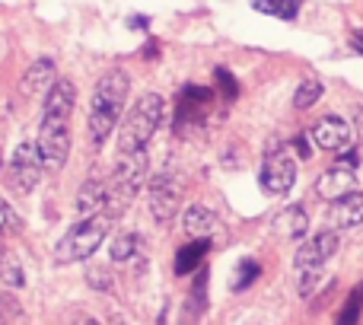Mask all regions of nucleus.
Segmentation results:
<instances>
[{"mask_svg": "<svg viewBox=\"0 0 363 325\" xmlns=\"http://www.w3.org/2000/svg\"><path fill=\"white\" fill-rule=\"evenodd\" d=\"M328 214H332V224L341 226V230L363 224V192H351L345 198L332 201V211Z\"/></svg>", "mask_w": 363, "mask_h": 325, "instance_id": "16", "label": "nucleus"}, {"mask_svg": "<svg viewBox=\"0 0 363 325\" xmlns=\"http://www.w3.org/2000/svg\"><path fill=\"white\" fill-rule=\"evenodd\" d=\"M55 61L51 57H38V61L29 64V70L23 74V80H19V89H23V96H42L48 93L51 87H55Z\"/></svg>", "mask_w": 363, "mask_h": 325, "instance_id": "12", "label": "nucleus"}, {"mask_svg": "<svg viewBox=\"0 0 363 325\" xmlns=\"http://www.w3.org/2000/svg\"><path fill=\"white\" fill-rule=\"evenodd\" d=\"M0 316H4V319H13V316H19V303L13 300V297L0 294Z\"/></svg>", "mask_w": 363, "mask_h": 325, "instance_id": "29", "label": "nucleus"}, {"mask_svg": "<svg viewBox=\"0 0 363 325\" xmlns=\"http://www.w3.org/2000/svg\"><path fill=\"white\" fill-rule=\"evenodd\" d=\"M166 115V102L160 93H144L125 115L118 131V153H138L150 147V138L160 131Z\"/></svg>", "mask_w": 363, "mask_h": 325, "instance_id": "2", "label": "nucleus"}, {"mask_svg": "<svg viewBox=\"0 0 363 325\" xmlns=\"http://www.w3.org/2000/svg\"><path fill=\"white\" fill-rule=\"evenodd\" d=\"M112 224H115V220L108 217V214H93V217H83L80 224H74L67 233H64V239L57 243L55 258L61 265L86 262V258L102 246V239L108 236Z\"/></svg>", "mask_w": 363, "mask_h": 325, "instance_id": "3", "label": "nucleus"}, {"mask_svg": "<svg viewBox=\"0 0 363 325\" xmlns=\"http://www.w3.org/2000/svg\"><path fill=\"white\" fill-rule=\"evenodd\" d=\"M182 201V182L172 172H160L150 179V211L157 224H172Z\"/></svg>", "mask_w": 363, "mask_h": 325, "instance_id": "7", "label": "nucleus"}, {"mask_svg": "<svg viewBox=\"0 0 363 325\" xmlns=\"http://www.w3.org/2000/svg\"><path fill=\"white\" fill-rule=\"evenodd\" d=\"M108 252H112V262H134V255H140V236L138 233H121V236L112 239V246H108Z\"/></svg>", "mask_w": 363, "mask_h": 325, "instance_id": "19", "label": "nucleus"}, {"mask_svg": "<svg viewBox=\"0 0 363 325\" xmlns=\"http://www.w3.org/2000/svg\"><path fill=\"white\" fill-rule=\"evenodd\" d=\"M182 230H185L191 239H207L213 230H217V214L204 204L185 207V214H182Z\"/></svg>", "mask_w": 363, "mask_h": 325, "instance_id": "15", "label": "nucleus"}, {"mask_svg": "<svg viewBox=\"0 0 363 325\" xmlns=\"http://www.w3.org/2000/svg\"><path fill=\"white\" fill-rule=\"evenodd\" d=\"M0 281H4L10 290L26 287V271H23V262H19V258L13 255V252H4V255H0Z\"/></svg>", "mask_w": 363, "mask_h": 325, "instance_id": "20", "label": "nucleus"}, {"mask_svg": "<svg viewBox=\"0 0 363 325\" xmlns=\"http://www.w3.org/2000/svg\"><path fill=\"white\" fill-rule=\"evenodd\" d=\"M338 252V233L335 230H322L315 233L313 239H306V243L296 249V275H306V271H322L325 268V262Z\"/></svg>", "mask_w": 363, "mask_h": 325, "instance_id": "9", "label": "nucleus"}, {"mask_svg": "<svg viewBox=\"0 0 363 325\" xmlns=\"http://www.w3.org/2000/svg\"><path fill=\"white\" fill-rule=\"evenodd\" d=\"M16 230H23V224H19L16 211L10 207V201L0 194V233H16Z\"/></svg>", "mask_w": 363, "mask_h": 325, "instance_id": "28", "label": "nucleus"}, {"mask_svg": "<svg viewBox=\"0 0 363 325\" xmlns=\"http://www.w3.org/2000/svg\"><path fill=\"white\" fill-rule=\"evenodd\" d=\"M207 249H211V239H191L188 246H182L176 252V275H191L204 262Z\"/></svg>", "mask_w": 363, "mask_h": 325, "instance_id": "18", "label": "nucleus"}, {"mask_svg": "<svg viewBox=\"0 0 363 325\" xmlns=\"http://www.w3.org/2000/svg\"><path fill=\"white\" fill-rule=\"evenodd\" d=\"M351 45H354V51H357V55H363V32H354Z\"/></svg>", "mask_w": 363, "mask_h": 325, "instance_id": "33", "label": "nucleus"}, {"mask_svg": "<svg viewBox=\"0 0 363 325\" xmlns=\"http://www.w3.org/2000/svg\"><path fill=\"white\" fill-rule=\"evenodd\" d=\"M213 80H217V89H220V96H223V99H236V96H239L236 77H233L226 67H217V70H213Z\"/></svg>", "mask_w": 363, "mask_h": 325, "instance_id": "26", "label": "nucleus"}, {"mask_svg": "<svg viewBox=\"0 0 363 325\" xmlns=\"http://www.w3.org/2000/svg\"><path fill=\"white\" fill-rule=\"evenodd\" d=\"M42 169H45V162H42V157H38V144L23 141L10 157L6 179H10V185L16 188L19 194H29L32 188L38 185V179H42Z\"/></svg>", "mask_w": 363, "mask_h": 325, "instance_id": "6", "label": "nucleus"}, {"mask_svg": "<svg viewBox=\"0 0 363 325\" xmlns=\"http://www.w3.org/2000/svg\"><path fill=\"white\" fill-rule=\"evenodd\" d=\"M38 157L45 169L61 172L70 153V119H57V115H45L42 128H38Z\"/></svg>", "mask_w": 363, "mask_h": 325, "instance_id": "4", "label": "nucleus"}, {"mask_svg": "<svg viewBox=\"0 0 363 325\" xmlns=\"http://www.w3.org/2000/svg\"><path fill=\"white\" fill-rule=\"evenodd\" d=\"M86 281L93 284L96 290H102V294H108V290H115L112 271H108V268H96V265H89V271H86Z\"/></svg>", "mask_w": 363, "mask_h": 325, "instance_id": "27", "label": "nucleus"}, {"mask_svg": "<svg viewBox=\"0 0 363 325\" xmlns=\"http://www.w3.org/2000/svg\"><path fill=\"white\" fill-rule=\"evenodd\" d=\"M354 188H357V179H354V169H347V166L328 169V172H322L319 182H315V194L325 201L345 198V194H351Z\"/></svg>", "mask_w": 363, "mask_h": 325, "instance_id": "11", "label": "nucleus"}, {"mask_svg": "<svg viewBox=\"0 0 363 325\" xmlns=\"http://www.w3.org/2000/svg\"><path fill=\"white\" fill-rule=\"evenodd\" d=\"M303 0H255V6L268 16H281V19H296Z\"/></svg>", "mask_w": 363, "mask_h": 325, "instance_id": "22", "label": "nucleus"}, {"mask_svg": "<svg viewBox=\"0 0 363 325\" xmlns=\"http://www.w3.org/2000/svg\"><path fill=\"white\" fill-rule=\"evenodd\" d=\"M213 102V89L211 87H198V83H185L176 102V131L185 134L188 128L201 125L207 106Z\"/></svg>", "mask_w": 363, "mask_h": 325, "instance_id": "8", "label": "nucleus"}, {"mask_svg": "<svg viewBox=\"0 0 363 325\" xmlns=\"http://www.w3.org/2000/svg\"><path fill=\"white\" fill-rule=\"evenodd\" d=\"M77 211L83 217L108 211V179H86L83 188L77 192Z\"/></svg>", "mask_w": 363, "mask_h": 325, "instance_id": "13", "label": "nucleus"}, {"mask_svg": "<svg viewBox=\"0 0 363 325\" xmlns=\"http://www.w3.org/2000/svg\"><path fill=\"white\" fill-rule=\"evenodd\" d=\"M74 106H77V87L70 80H55V87L45 93V115L70 119Z\"/></svg>", "mask_w": 363, "mask_h": 325, "instance_id": "14", "label": "nucleus"}, {"mask_svg": "<svg viewBox=\"0 0 363 325\" xmlns=\"http://www.w3.org/2000/svg\"><path fill=\"white\" fill-rule=\"evenodd\" d=\"M309 141H313L309 134H296V138H294V150H296V157H300V160L309 157Z\"/></svg>", "mask_w": 363, "mask_h": 325, "instance_id": "30", "label": "nucleus"}, {"mask_svg": "<svg viewBox=\"0 0 363 325\" xmlns=\"http://www.w3.org/2000/svg\"><path fill=\"white\" fill-rule=\"evenodd\" d=\"M360 316H363V284H357V287L351 290V297L345 300V307H341L335 325H357Z\"/></svg>", "mask_w": 363, "mask_h": 325, "instance_id": "21", "label": "nucleus"}, {"mask_svg": "<svg viewBox=\"0 0 363 325\" xmlns=\"http://www.w3.org/2000/svg\"><path fill=\"white\" fill-rule=\"evenodd\" d=\"M128 26H131V29H147V26H150V19H147V16H131V19H128Z\"/></svg>", "mask_w": 363, "mask_h": 325, "instance_id": "31", "label": "nucleus"}, {"mask_svg": "<svg viewBox=\"0 0 363 325\" xmlns=\"http://www.w3.org/2000/svg\"><path fill=\"white\" fill-rule=\"evenodd\" d=\"M258 275H262V268H258V262H252V258H245V262H239L236 277H233V290H236V294H242V290H249L252 284L258 281Z\"/></svg>", "mask_w": 363, "mask_h": 325, "instance_id": "25", "label": "nucleus"}, {"mask_svg": "<svg viewBox=\"0 0 363 325\" xmlns=\"http://www.w3.org/2000/svg\"><path fill=\"white\" fill-rule=\"evenodd\" d=\"M322 93H325V87H322L319 80H306V83H300L296 87V93H294V109H313L315 102L322 99Z\"/></svg>", "mask_w": 363, "mask_h": 325, "instance_id": "23", "label": "nucleus"}, {"mask_svg": "<svg viewBox=\"0 0 363 325\" xmlns=\"http://www.w3.org/2000/svg\"><path fill=\"white\" fill-rule=\"evenodd\" d=\"M112 325H131V322H128L125 316H115V319H112Z\"/></svg>", "mask_w": 363, "mask_h": 325, "instance_id": "34", "label": "nucleus"}, {"mask_svg": "<svg viewBox=\"0 0 363 325\" xmlns=\"http://www.w3.org/2000/svg\"><path fill=\"white\" fill-rule=\"evenodd\" d=\"M262 188L268 194H287L296 182V157L290 153V147L274 144L268 153H264L262 162V175H258Z\"/></svg>", "mask_w": 363, "mask_h": 325, "instance_id": "5", "label": "nucleus"}, {"mask_svg": "<svg viewBox=\"0 0 363 325\" xmlns=\"http://www.w3.org/2000/svg\"><path fill=\"white\" fill-rule=\"evenodd\" d=\"M309 138H313L315 147L332 150V153H341V150H347V147L354 144L351 125H347L345 119H338V115H325V119H319L315 121V128L309 131Z\"/></svg>", "mask_w": 363, "mask_h": 325, "instance_id": "10", "label": "nucleus"}, {"mask_svg": "<svg viewBox=\"0 0 363 325\" xmlns=\"http://www.w3.org/2000/svg\"><path fill=\"white\" fill-rule=\"evenodd\" d=\"M74 325H102V322L96 319V316H86V313H80V316H77V319H74Z\"/></svg>", "mask_w": 363, "mask_h": 325, "instance_id": "32", "label": "nucleus"}, {"mask_svg": "<svg viewBox=\"0 0 363 325\" xmlns=\"http://www.w3.org/2000/svg\"><path fill=\"white\" fill-rule=\"evenodd\" d=\"M306 226H309V217H306V211H303V204L284 207L274 220V230L287 239H303L306 236Z\"/></svg>", "mask_w": 363, "mask_h": 325, "instance_id": "17", "label": "nucleus"}, {"mask_svg": "<svg viewBox=\"0 0 363 325\" xmlns=\"http://www.w3.org/2000/svg\"><path fill=\"white\" fill-rule=\"evenodd\" d=\"M128 93H131L128 70L112 67L99 77L93 89V102H89V141H93V147H102L112 138V131L121 121V112H125Z\"/></svg>", "mask_w": 363, "mask_h": 325, "instance_id": "1", "label": "nucleus"}, {"mask_svg": "<svg viewBox=\"0 0 363 325\" xmlns=\"http://www.w3.org/2000/svg\"><path fill=\"white\" fill-rule=\"evenodd\" d=\"M204 307H207V271L201 268L198 281H194V287H191V300L185 303V316L194 319V316L204 313Z\"/></svg>", "mask_w": 363, "mask_h": 325, "instance_id": "24", "label": "nucleus"}]
</instances>
